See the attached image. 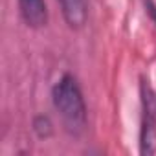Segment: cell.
I'll return each mask as SVG.
<instances>
[{
    "instance_id": "cell-3",
    "label": "cell",
    "mask_w": 156,
    "mask_h": 156,
    "mask_svg": "<svg viewBox=\"0 0 156 156\" xmlns=\"http://www.w3.org/2000/svg\"><path fill=\"white\" fill-rule=\"evenodd\" d=\"M19 13L28 28L41 30L48 24L46 0H19Z\"/></svg>"
},
{
    "instance_id": "cell-2",
    "label": "cell",
    "mask_w": 156,
    "mask_h": 156,
    "mask_svg": "<svg viewBox=\"0 0 156 156\" xmlns=\"http://www.w3.org/2000/svg\"><path fill=\"white\" fill-rule=\"evenodd\" d=\"M156 151V99L149 87L141 88V129L140 152L152 154Z\"/></svg>"
},
{
    "instance_id": "cell-4",
    "label": "cell",
    "mask_w": 156,
    "mask_h": 156,
    "mask_svg": "<svg viewBox=\"0 0 156 156\" xmlns=\"http://www.w3.org/2000/svg\"><path fill=\"white\" fill-rule=\"evenodd\" d=\"M62 17L72 30H79L85 26L88 17V0H57Z\"/></svg>"
},
{
    "instance_id": "cell-1",
    "label": "cell",
    "mask_w": 156,
    "mask_h": 156,
    "mask_svg": "<svg viewBox=\"0 0 156 156\" xmlns=\"http://www.w3.org/2000/svg\"><path fill=\"white\" fill-rule=\"evenodd\" d=\"M51 101L68 134L81 136L87 129V103L81 87L72 73H64L51 88Z\"/></svg>"
},
{
    "instance_id": "cell-6",
    "label": "cell",
    "mask_w": 156,
    "mask_h": 156,
    "mask_svg": "<svg viewBox=\"0 0 156 156\" xmlns=\"http://www.w3.org/2000/svg\"><path fill=\"white\" fill-rule=\"evenodd\" d=\"M143 4H145V13L156 24V4H154V0H143Z\"/></svg>"
},
{
    "instance_id": "cell-5",
    "label": "cell",
    "mask_w": 156,
    "mask_h": 156,
    "mask_svg": "<svg viewBox=\"0 0 156 156\" xmlns=\"http://www.w3.org/2000/svg\"><path fill=\"white\" fill-rule=\"evenodd\" d=\"M33 130L37 132L39 138H48V136H51L53 127H51L50 118H48V116H37V118L33 119Z\"/></svg>"
}]
</instances>
